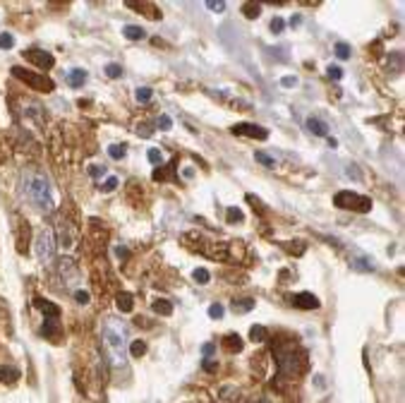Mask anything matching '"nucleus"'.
<instances>
[{
    "mask_svg": "<svg viewBox=\"0 0 405 403\" xmlns=\"http://www.w3.org/2000/svg\"><path fill=\"white\" fill-rule=\"evenodd\" d=\"M204 370H206V372H216V370H218V363H213V360H204Z\"/></svg>",
    "mask_w": 405,
    "mask_h": 403,
    "instance_id": "obj_41",
    "label": "nucleus"
},
{
    "mask_svg": "<svg viewBox=\"0 0 405 403\" xmlns=\"http://www.w3.org/2000/svg\"><path fill=\"white\" fill-rule=\"evenodd\" d=\"M232 312H250L254 307V298H235L231 302Z\"/></svg>",
    "mask_w": 405,
    "mask_h": 403,
    "instance_id": "obj_13",
    "label": "nucleus"
},
{
    "mask_svg": "<svg viewBox=\"0 0 405 403\" xmlns=\"http://www.w3.org/2000/svg\"><path fill=\"white\" fill-rule=\"evenodd\" d=\"M290 302H292L297 310H317L319 307V300L312 293H297V295H292Z\"/></svg>",
    "mask_w": 405,
    "mask_h": 403,
    "instance_id": "obj_9",
    "label": "nucleus"
},
{
    "mask_svg": "<svg viewBox=\"0 0 405 403\" xmlns=\"http://www.w3.org/2000/svg\"><path fill=\"white\" fill-rule=\"evenodd\" d=\"M117 182H120V180H117L116 175H111V178H106V182L101 185V190H103V192H113L117 187Z\"/></svg>",
    "mask_w": 405,
    "mask_h": 403,
    "instance_id": "obj_32",
    "label": "nucleus"
},
{
    "mask_svg": "<svg viewBox=\"0 0 405 403\" xmlns=\"http://www.w3.org/2000/svg\"><path fill=\"white\" fill-rule=\"evenodd\" d=\"M326 75H328L331 80H341V77H343V70H341V67H336V65H331V67L326 70Z\"/></svg>",
    "mask_w": 405,
    "mask_h": 403,
    "instance_id": "obj_37",
    "label": "nucleus"
},
{
    "mask_svg": "<svg viewBox=\"0 0 405 403\" xmlns=\"http://www.w3.org/2000/svg\"><path fill=\"white\" fill-rule=\"evenodd\" d=\"M223 348L231 350V353H237V350H242V339H240L237 334H228V336L223 339Z\"/></svg>",
    "mask_w": 405,
    "mask_h": 403,
    "instance_id": "obj_18",
    "label": "nucleus"
},
{
    "mask_svg": "<svg viewBox=\"0 0 405 403\" xmlns=\"http://www.w3.org/2000/svg\"><path fill=\"white\" fill-rule=\"evenodd\" d=\"M75 300H77L79 305H87V302H89V293H87V290H77V293H75Z\"/></svg>",
    "mask_w": 405,
    "mask_h": 403,
    "instance_id": "obj_39",
    "label": "nucleus"
},
{
    "mask_svg": "<svg viewBox=\"0 0 405 403\" xmlns=\"http://www.w3.org/2000/svg\"><path fill=\"white\" fill-rule=\"evenodd\" d=\"M250 339H252L254 343H261V341L266 339V329H264L261 324H257V326H252V329H250Z\"/></svg>",
    "mask_w": 405,
    "mask_h": 403,
    "instance_id": "obj_21",
    "label": "nucleus"
},
{
    "mask_svg": "<svg viewBox=\"0 0 405 403\" xmlns=\"http://www.w3.org/2000/svg\"><path fill=\"white\" fill-rule=\"evenodd\" d=\"M22 58L27 62H31L34 67H41V70H51L56 65V58L51 53H46L43 48H27V51H22Z\"/></svg>",
    "mask_w": 405,
    "mask_h": 403,
    "instance_id": "obj_7",
    "label": "nucleus"
},
{
    "mask_svg": "<svg viewBox=\"0 0 405 403\" xmlns=\"http://www.w3.org/2000/svg\"><path fill=\"white\" fill-rule=\"evenodd\" d=\"M254 159L259 161L261 166H266V168H273V166H276V159H273V156H269L266 151H257V154H254Z\"/></svg>",
    "mask_w": 405,
    "mask_h": 403,
    "instance_id": "obj_22",
    "label": "nucleus"
},
{
    "mask_svg": "<svg viewBox=\"0 0 405 403\" xmlns=\"http://www.w3.org/2000/svg\"><path fill=\"white\" fill-rule=\"evenodd\" d=\"M307 130H309L312 135H317V137H326V135H328L326 122H324L321 118H314V115H309V118H307Z\"/></svg>",
    "mask_w": 405,
    "mask_h": 403,
    "instance_id": "obj_10",
    "label": "nucleus"
},
{
    "mask_svg": "<svg viewBox=\"0 0 405 403\" xmlns=\"http://www.w3.org/2000/svg\"><path fill=\"white\" fill-rule=\"evenodd\" d=\"M43 336H48V339H58L60 336L58 317H48V319H46V324H43Z\"/></svg>",
    "mask_w": 405,
    "mask_h": 403,
    "instance_id": "obj_12",
    "label": "nucleus"
},
{
    "mask_svg": "<svg viewBox=\"0 0 405 403\" xmlns=\"http://www.w3.org/2000/svg\"><path fill=\"white\" fill-rule=\"evenodd\" d=\"M242 219H245V214H242L237 206H228V221H231V223H240Z\"/></svg>",
    "mask_w": 405,
    "mask_h": 403,
    "instance_id": "obj_28",
    "label": "nucleus"
},
{
    "mask_svg": "<svg viewBox=\"0 0 405 403\" xmlns=\"http://www.w3.org/2000/svg\"><path fill=\"white\" fill-rule=\"evenodd\" d=\"M116 305H117V310H120V312H132L135 300H132V295H130V293H120V295H117V300H116Z\"/></svg>",
    "mask_w": 405,
    "mask_h": 403,
    "instance_id": "obj_16",
    "label": "nucleus"
},
{
    "mask_svg": "<svg viewBox=\"0 0 405 403\" xmlns=\"http://www.w3.org/2000/svg\"><path fill=\"white\" fill-rule=\"evenodd\" d=\"M237 399V386H223L221 389V401H235Z\"/></svg>",
    "mask_w": 405,
    "mask_h": 403,
    "instance_id": "obj_25",
    "label": "nucleus"
},
{
    "mask_svg": "<svg viewBox=\"0 0 405 403\" xmlns=\"http://www.w3.org/2000/svg\"><path fill=\"white\" fill-rule=\"evenodd\" d=\"M22 192L36 211H41V214L53 211V192H51V182L46 175L36 171H27L22 178Z\"/></svg>",
    "mask_w": 405,
    "mask_h": 403,
    "instance_id": "obj_1",
    "label": "nucleus"
},
{
    "mask_svg": "<svg viewBox=\"0 0 405 403\" xmlns=\"http://www.w3.org/2000/svg\"><path fill=\"white\" fill-rule=\"evenodd\" d=\"M135 96H137V101H142V103H146V101H151L154 91H151L149 86H139V89L135 91Z\"/></svg>",
    "mask_w": 405,
    "mask_h": 403,
    "instance_id": "obj_26",
    "label": "nucleus"
},
{
    "mask_svg": "<svg viewBox=\"0 0 405 403\" xmlns=\"http://www.w3.org/2000/svg\"><path fill=\"white\" fill-rule=\"evenodd\" d=\"M192 276H194V281H197L199 286H206V283H209V271H206V269H197Z\"/></svg>",
    "mask_w": 405,
    "mask_h": 403,
    "instance_id": "obj_31",
    "label": "nucleus"
},
{
    "mask_svg": "<svg viewBox=\"0 0 405 403\" xmlns=\"http://www.w3.org/2000/svg\"><path fill=\"white\" fill-rule=\"evenodd\" d=\"M106 75H108L111 80H117V77H122V67H120L117 62H111V65H106Z\"/></svg>",
    "mask_w": 405,
    "mask_h": 403,
    "instance_id": "obj_27",
    "label": "nucleus"
},
{
    "mask_svg": "<svg viewBox=\"0 0 405 403\" xmlns=\"http://www.w3.org/2000/svg\"><path fill=\"white\" fill-rule=\"evenodd\" d=\"M206 7H209L211 12H223V10H226V2H223V0H221V2H216V0H209V2H206Z\"/></svg>",
    "mask_w": 405,
    "mask_h": 403,
    "instance_id": "obj_36",
    "label": "nucleus"
},
{
    "mask_svg": "<svg viewBox=\"0 0 405 403\" xmlns=\"http://www.w3.org/2000/svg\"><path fill=\"white\" fill-rule=\"evenodd\" d=\"M333 204L341 206V209H352V211H360V214H367L372 209V200L369 197H362V195H355V192H338L333 197Z\"/></svg>",
    "mask_w": 405,
    "mask_h": 403,
    "instance_id": "obj_4",
    "label": "nucleus"
},
{
    "mask_svg": "<svg viewBox=\"0 0 405 403\" xmlns=\"http://www.w3.org/2000/svg\"><path fill=\"white\" fill-rule=\"evenodd\" d=\"M146 156H149V161H151V163H156V166H161V163H163V154H161V149H149V154H146Z\"/></svg>",
    "mask_w": 405,
    "mask_h": 403,
    "instance_id": "obj_29",
    "label": "nucleus"
},
{
    "mask_svg": "<svg viewBox=\"0 0 405 403\" xmlns=\"http://www.w3.org/2000/svg\"><path fill=\"white\" fill-rule=\"evenodd\" d=\"M19 379V370L17 367H12V365H2L0 367V382L2 384H15Z\"/></svg>",
    "mask_w": 405,
    "mask_h": 403,
    "instance_id": "obj_11",
    "label": "nucleus"
},
{
    "mask_svg": "<svg viewBox=\"0 0 405 403\" xmlns=\"http://www.w3.org/2000/svg\"><path fill=\"white\" fill-rule=\"evenodd\" d=\"M116 252H117V257H127V255H130V252H127V250H125V247H117Z\"/></svg>",
    "mask_w": 405,
    "mask_h": 403,
    "instance_id": "obj_45",
    "label": "nucleus"
},
{
    "mask_svg": "<svg viewBox=\"0 0 405 403\" xmlns=\"http://www.w3.org/2000/svg\"><path fill=\"white\" fill-rule=\"evenodd\" d=\"M213 350H216V348H213V343H204L202 345V353H204V355H211Z\"/></svg>",
    "mask_w": 405,
    "mask_h": 403,
    "instance_id": "obj_42",
    "label": "nucleus"
},
{
    "mask_svg": "<svg viewBox=\"0 0 405 403\" xmlns=\"http://www.w3.org/2000/svg\"><path fill=\"white\" fill-rule=\"evenodd\" d=\"M336 56L341 58V60H347V58H350V48H347V43H336Z\"/></svg>",
    "mask_w": 405,
    "mask_h": 403,
    "instance_id": "obj_35",
    "label": "nucleus"
},
{
    "mask_svg": "<svg viewBox=\"0 0 405 403\" xmlns=\"http://www.w3.org/2000/svg\"><path fill=\"white\" fill-rule=\"evenodd\" d=\"M125 154H127V149H125L122 144H111V146H108V156H111V159H122Z\"/></svg>",
    "mask_w": 405,
    "mask_h": 403,
    "instance_id": "obj_24",
    "label": "nucleus"
},
{
    "mask_svg": "<svg viewBox=\"0 0 405 403\" xmlns=\"http://www.w3.org/2000/svg\"><path fill=\"white\" fill-rule=\"evenodd\" d=\"M12 75L17 80H22L24 84H29L31 89H36V91H53V86H56V82L48 80L46 75H36V72L24 70V67H12Z\"/></svg>",
    "mask_w": 405,
    "mask_h": 403,
    "instance_id": "obj_6",
    "label": "nucleus"
},
{
    "mask_svg": "<svg viewBox=\"0 0 405 403\" xmlns=\"http://www.w3.org/2000/svg\"><path fill=\"white\" fill-rule=\"evenodd\" d=\"M283 27H286V22H283L281 17H276V20L271 22V31H273V34H281V31H283Z\"/></svg>",
    "mask_w": 405,
    "mask_h": 403,
    "instance_id": "obj_38",
    "label": "nucleus"
},
{
    "mask_svg": "<svg viewBox=\"0 0 405 403\" xmlns=\"http://www.w3.org/2000/svg\"><path fill=\"white\" fill-rule=\"evenodd\" d=\"M276 365L281 374L286 377H297V374L305 370V353L295 345H281L276 350Z\"/></svg>",
    "mask_w": 405,
    "mask_h": 403,
    "instance_id": "obj_3",
    "label": "nucleus"
},
{
    "mask_svg": "<svg viewBox=\"0 0 405 403\" xmlns=\"http://www.w3.org/2000/svg\"><path fill=\"white\" fill-rule=\"evenodd\" d=\"M232 135H242V137H254V140H266L269 132L259 127V125H252V122H242V125H235L232 127Z\"/></svg>",
    "mask_w": 405,
    "mask_h": 403,
    "instance_id": "obj_8",
    "label": "nucleus"
},
{
    "mask_svg": "<svg viewBox=\"0 0 405 403\" xmlns=\"http://www.w3.org/2000/svg\"><path fill=\"white\" fill-rule=\"evenodd\" d=\"M122 34H125V39H130V41H142L146 36V31L142 27H137V24H127V27H122Z\"/></svg>",
    "mask_w": 405,
    "mask_h": 403,
    "instance_id": "obj_15",
    "label": "nucleus"
},
{
    "mask_svg": "<svg viewBox=\"0 0 405 403\" xmlns=\"http://www.w3.org/2000/svg\"><path fill=\"white\" fill-rule=\"evenodd\" d=\"M347 175H350V178H352V175H355V178H360V171H357L355 166H350V168H347Z\"/></svg>",
    "mask_w": 405,
    "mask_h": 403,
    "instance_id": "obj_43",
    "label": "nucleus"
},
{
    "mask_svg": "<svg viewBox=\"0 0 405 403\" xmlns=\"http://www.w3.org/2000/svg\"><path fill=\"white\" fill-rule=\"evenodd\" d=\"M144 353H146L144 341H132V343H130V355H132V358H142Z\"/></svg>",
    "mask_w": 405,
    "mask_h": 403,
    "instance_id": "obj_23",
    "label": "nucleus"
},
{
    "mask_svg": "<svg viewBox=\"0 0 405 403\" xmlns=\"http://www.w3.org/2000/svg\"><path fill=\"white\" fill-rule=\"evenodd\" d=\"M34 250H36V257L41 262H51L56 257V235L51 228H41L36 235V242H34Z\"/></svg>",
    "mask_w": 405,
    "mask_h": 403,
    "instance_id": "obj_5",
    "label": "nucleus"
},
{
    "mask_svg": "<svg viewBox=\"0 0 405 403\" xmlns=\"http://www.w3.org/2000/svg\"><path fill=\"white\" fill-rule=\"evenodd\" d=\"M209 317H211V319H221V317H223V305L213 302V305L209 307Z\"/></svg>",
    "mask_w": 405,
    "mask_h": 403,
    "instance_id": "obj_34",
    "label": "nucleus"
},
{
    "mask_svg": "<svg viewBox=\"0 0 405 403\" xmlns=\"http://www.w3.org/2000/svg\"><path fill=\"white\" fill-rule=\"evenodd\" d=\"M242 15H245L247 20H254V17L261 15V7L257 2H245V5H242Z\"/></svg>",
    "mask_w": 405,
    "mask_h": 403,
    "instance_id": "obj_20",
    "label": "nucleus"
},
{
    "mask_svg": "<svg viewBox=\"0 0 405 403\" xmlns=\"http://www.w3.org/2000/svg\"><path fill=\"white\" fill-rule=\"evenodd\" d=\"M84 82H87V70H79V67H77V70H70V72H67V84L70 86H82Z\"/></svg>",
    "mask_w": 405,
    "mask_h": 403,
    "instance_id": "obj_14",
    "label": "nucleus"
},
{
    "mask_svg": "<svg viewBox=\"0 0 405 403\" xmlns=\"http://www.w3.org/2000/svg\"><path fill=\"white\" fill-rule=\"evenodd\" d=\"M103 343H106V350H108V360L116 365V367H122L125 365V343H127V326L125 322H120L116 317H108L103 322Z\"/></svg>",
    "mask_w": 405,
    "mask_h": 403,
    "instance_id": "obj_2",
    "label": "nucleus"
},
{
    "mask_svg": "<svg viewBox=\"0 0 405 403\" xmlns=\"http://www.w3.org/2000/svg\"><path fill=\"white\" fill-rule=\"evenodd\" d=\"M36 307H39V310H43L48 317H60V307H58V305H53V302H48V300L36 298Z\"/></svg>",
    "mask_w": 405,
    "mask_h": 403,
    "instance_id": "obj_19",
    "label": "nucleus"
},
{
    "mask_svg": "<svg viewBox=\"0 0 405 403\" xmlns=\"http://www.w3.org/2000/svg\"><path fill=\"white\" fill-rule=\"evenodd\" d=\"M151 310L161 317H171L173 315V302H168V300H156V302L151 305Z\"/></svg>",
    "mask_w": 405,
    "mask_h": 403,
    "instance_id": "obj_17",
    "label": "nucleus"
},
{
    "mask_svg": "<svg viewBox=\"0 0 405 403\" xmlns=\"http://www.w3.org/2000/svg\"><path fill=\"white\" fill-rule=\"evenodd\" d=\"M89 173H91V175H101V173H103V168H98V166H91V168H89Z\"/></svg>",
    "mask_w": 405,
    "mask_h": 403,
    "instance_id": "obj_44",
    "label": "nucleus"
},
{
    "mask_svg": "<svg viewBox=\"0 0 405 403\" xmlns=\"http://www.w3.org/2000/svg\"><path fill=\"white\" fill-rule=\"evenodd\" d=\"M12 46H15V36L12 34H0V48L10 51Z\"/></svg>",
    "mask_w": 405,
    "mask_h": 403,
    "instance_id": "obj_30",
    "label": "nucleus"
},
{
    "mask_svg": "<svg viewBox=\"0 0 405 403\" xmlns=\"http://www.w3.org/2000/svg\"><path fill=\"white\" fill-rule=\"evenodd\" d=\"M295 84H297V77H292V75L281 80V86H286V89H290V86H295Z\"/></svg>",
    "mask_w": 405,
    "mask_h": 403,
    "instance_id": "obj_40",
    "label": "nucleus"
},
{
    "mask_svg": "<svg viewBox=\"0 0 405 403\" xmlns=\"http://www.w3.org/2000/svg\"><path fill=\"white\" fill-rule=\"evenodd\" d=\"M156 125H158V127H161V130H163V132H168V130H171V127H173V120H171V118H168V115H161V118H158V120H156Z\"/></svg>",
    "mask_w": 405,
    "mask_h": 403,
    "instance_id": "obj_33",
    "label": "nucleus"
}]
</instances>
